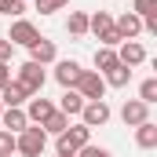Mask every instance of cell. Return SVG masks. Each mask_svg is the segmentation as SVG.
Returning a JSON list of instances; mask_svg holds the SVG:
<instances>
[{"mask_svg": "<svg viewBox=\"0 0 157 157\" xmlns=\"http://www.w3.org/2000/svg\"><path fill=\"white\" fill-rule=\"evenodd\" d=\"M44 146H48V135H44L40 124H26V128L15 135V154H22V157H40Z\"/></svg>", "mask_w": 157, "mask_h": 157, "instance_id": "1", "label": "cell"}, {"mask_svg": "<svg viewBox=\"0 0 157 157\" xmlns=\"http://www.w3.org/2000/svg\"><path fill=\"white\" fill-rule=\"evenodd\" d=\"M88 33H95V37L102 40V48H117V44H121L117 26H113V15H110V11H95V15H88Z\"/></svg>", "mask_w": 157, "mask_h": 157, "instance_id": "2", "label": "cell"}, {"mask_svg": "<svg viewBox=\"0 0 157 157\" xmlns=\"http://www.w3.org/2000/svg\"><path fill=\"white\" fill-rule=\"evenodd\" d=\"M59 143H55V150L59 154H77V150H84L88 143H91V128H84V124H70L62 135H55Z\"/></svg>", "mask_w": 157, "mask_h": 157, "instance_id": "3", "label": "cell"}, {"mask_svg": "<svg viewBox=\"0 0 157 157\" xmlns=\"http://www.w3.org/2000/svg\"><path fill=\"white\" fill-rule=\"evenodd\" d=\"M73 91H77L84 102H99V99H106V80H102V73H95V70H84Z\"/></svg>", "mask_w": 157, "mask_h": 157, "instance_id": "4", "label": "cell"}, {"mask_svg": "<svg viewBox=\"0 0 157 157\" xmlns=\"http://www.w3.org/2000/svg\"><path fill=\"white\" fill-rule=\"evenodd\" d=\"M15 80H18V84H22L29 95H40V91H44V80H48V73H44V66H37V62H29V59H26V62L15 70Z\"/></svg>", "mask_w": 157, "mask_h": 157, "instance_id": "5", "label": "cell"}, {"mask_svg": "<svg viewBox=\"0 0 157 157\" xmlns=\"http://www.w3.org/2000/svg\"><path fill=\"white\" fill-rule=\"evenodd\" d=\"M110 117H113V110H110L106 99L84 102V110H80V124H84V128H102V124H110Z\"/></svg>", "mask_w": 157, "mask_h": 157, "instance_id": "6", "label": "cell"}, {"mask_svg": "<svg viewBox=\"0 0 157 157\" xmlns=\"http://www.w3.org/2000/svg\"><path fill=\"white\" fill-rule=\"evenodd\" d=\"M117 62L128 66V70L143 66V62H146V48H143L139 40H121V44H117Z\"/></svg>", "mask_w": 157, "mask_h": 157, "instance_id": "7", "label": "cell"}, {"mask_svg": "<svg viewBox=\"0 0 157 157\" xmlns=\"http://www.w3.org/2000/svg\"><path fill=\"white\" fill-rule=\"evenodd\" d=\"M22 110H26V121H29V124H44V121L55 113V102H51V99H44V95H33Z\"/></svg>", "mask_w": 157, "mask_h": 157, "instance_id": "8", "label": "cell"}, {"mask_svg": "<svg viewBox=\"0 0 157 157\" xmlns=\"http://www.w3.org/2000/svg\"><path fill=\"white\" fill-rule=\"evenodd\" d=\"M37 37H40V29L29 22V18H15V22H11V33H7V40H11V44H22V48H29Z\"/></svg>", "mask_w": 157, "mask_h": 157, "instance_id": "9", "label": "cell"}, {"mask_svg": "<svg viewBox=\"0 0 157 157\" xmlns=\"http://www.w3.org/2000/svg\"><path fill=\"white\" fill-rule=\"evenodd\" d=\"M80 73H84V66H80V62H73V59H62V62H55V80L62 84V91H66V88H77Z\"/></svg>", "mask_w": 157, "mask_h": 157, "instance_id": "10", "label": "cell"}, {"mask_svg": "<svg viewBox=\"0 0 157 157\" xmlns=\"http://www.w3.org/2000/svg\"><path fill=\"white\" fill-rule=\"evenodd\" d=\"M121 121H124L128 128H139L143 121H150V106L139 102V99H128V102L121 106Z\"/></svg>", "mask_w": 157, "mask_h": 157, "instance_id": "11", "label": "cell"}, {"mask_svg": "<svg viewBox=\"0 0 157 157\" xmlns=\"http://www.w3.org/2000/svg\"><path fill=\"white\" fill-rule=\"evenodd\" d=\"M59 59V51H55V40L48 37H37L29 44V62H37V66H48V62H55Z\"/></svg>", "mask_w": 157, "mask_h": 157, "instance_id": "12", "label": "cell"}, {"mask_svg": "<svg viewBox=\"0 0 157 157\" xmlns=\"http://www.w3.org/2000/svg\"><path fill=\"white\" fill-rule=\"evenodd\" d=\"M29 99H33V95H29L18 80H7V84L0 88V106H26Z\"/></svg>", "mask_w": 157, "mask_h": 157, "instance_id": "13", "label": "cell"}, {"mask_svg": "<svg viewBox=\"0 0 157 157\" xmlns=\"http://www.w3.org/2000/svg\"><path fill=\"white\" fill-rule=\"evenodd\" d=\"M113 26H117V37L121 40H135L139 33H143V18L132 15V11H124L121 18H113Z\"/></svg>", "mask_w": 157, "mask_h": 157, "instance_id": "14", "label": "cell"}, {"mask_svg": "<svg viewBox=\"0 0 157 157\" xmlns=\"http://www.w3.org/2000/svg\"><path fill=\"white\" fill-rule=\"evenodd\" d=\"M0 124H4V132H11V135H18L29 121H26V110L22 106H4V113H0Z\"/></svg>", "mask_w": 157, "mask_h": 157, "instance_id": "15", "label": "cell"}, {"mask_svg": "<svg viewBox=\"0 0 157 157\" xmlns=\"http://www.w3.org/2000/svg\"><path fill=\"white\" fill-rule=\"evenodd\" d=\"M135 146H139V150H154L157 146V124L154 121H143V124L135 128Z\"/></svg>", "mask_w": 157, "mask_h": 157, "instance_id": "16", "label": "cell"}, {"mask_svg": "<svg viewBox=\"0 0 157 157\" xmlns=\"http://www.w3.org/2000/svg\"><path fill=\"white\" fill-rule=\"evenodd\" d=\"M59 110H62L66 117H80V110H84V99H80L73 88H66V91H62V99H59Z\"/></svg>", "mask_w": 157, "mask_h": 157, "instance_id": "17", "label": "cell"}, {"mask_svg": "<svg viewBox=\"0 0 157 157\" xmlns=\"http://www.w3.org/2000/svg\"><path fill=\"white\" fill-rule=\"evenodd\" d=\"M102 80H106V88H128V80H132V70L117 62L113 70H106V73H102Z\"/></svg>", "mask_w": 157, "mask_h": 157, "instance_id": "18", "label": "cell"}, {"mask_svg": "<svg viewBox=\"0 0 157 157\" xmlns=\"http://www.w3.org/2000/svg\"><path fill=\"white\" fill-rule=\"evenodd\" d=\"M40 128H44V135H62V132L70 128V117H66V113H62V110L55 106V113H51V117L44 121Z\"/></svg>", "mask_w": 157, "mask_h": 157, "instance_id": "19", "label": "cell"}, {"mask_svg": "<svg viewBox=\"0 0 157 157\" xmlns=\"http://www.w3.org/2000/svg\"><path fill=\"white\" fill-rule=\"evenodd\" d=\"M66 33H70V37H88V11H70Z\"/></svg>", "mask_w": 157, "mask_h": 157, "instance_id": "20", "label": "cell"}, {"mask_svg": "<svg viewBox=\"0 0 157 157\" xmlns=\"http://www.w3.org/2000/svg\"><path fill=\"white\" fill-rule=\"evenodd\" d=\"M113 66H117V48H102L99 44V51H95V73H106Z\"/></svg>", "mask_w": 157, "mask_h": 157, "instance_id": "21", "label": "cell"}, {"mask_svg": "<svg viewBox=\"0 0 157 157\" xmlns=\"http://www.w3.org/2000/svg\"><path fill=\"white\" fill-rule=\"evenodd\" d=\"M139 102H146V106L157 102V77H146L143 84H139Z\"/></svg>", "mask_w": 157, "mask_h": 157, "instance_id": "22", "label": "cell"}, {"mask_svg": "<svg viewBox=\"0 0 157 157\" xmlns=\"http://www.w3.org/2000/svg\"><path fill=\"white\" fill-rule=\"evenodd\" d=\"M132 15H139V18L157 15V0H132Z\"/></svg>", "mask_w": 157, "mask_h": 157, "instance_id": "23", "label": "cell"}, {"mask_svg": "<svg viewBox=\"0 0 157 157\" xmlns=\"http://www.w3.org/2000/svg\"><path fill=\"white\" fill-rule=\"evenodd\" d=\"M22 11H26V0H0V15L22 18Z\"/></svg>", "mask_w": 157, "mask_h": 157, "instance_id": "24", "label": "cell"}, {"mask_svg": "<svg viewBox=\"0 0 157 157\" xmlns=\"http://www.w3.org/2000/svg\"><path fill=\"white\" fill-rule=\"evenodd\" d=\"M70 0H37V11L40 15H55V11H62Z\"/></svg>", "mask_w": 157, "mask_h": 157, "instance_id": "25", "label": "cell"}, {"mask_svg": "<svg viewBox=\"0 0 157 157\" xmlns=\"http://www.w3.org/2000/svg\"><path fill=\"white\" fill-rule=\"evenodd\" d=\"M11 154H15V135L0 128V157H11Z\"/></svg>", "mask_w": 157, "mask_h": 157, "instance_id": "26", "label": "cell"}, {"mask_svg": "<svg viewBox=\"0 0 157 157\" xmlns=\"http://www.w3.org/2000/svg\"><path fill=\"white\" fill-rule=\"evenodd\" d=\"M77 157H113L106 146H95V143H88L84 150H77Z\"/></svg>", "mask_w": 157, "mask_h": 157, "instance_id": "27", "label": "cell"}, {"mask_svg": "<svg viewBox=\"0 0 157 157\" xmlns=\"http://www.w3.org/2000/svg\"><path fill=\"white\" fill-rule=\"evenodd\" d=\"M11 55H15V44L7 37H0V62H11Z\"/></svg>", "mask_w": 157, "mask_h": 157, "instance_id": "28", "label": "cell"}, {"mask_svg": "<svg viewBox=\"0 0 157 157\" xmlns=\"http://www.w3.org/2000/svg\"><path fill=\"white\" fill-rule=\"evenodd\" d=\"M11 80V62H0V88Z\"/></svg>", "mask_w": 157, "mask_h": 157, "instance_id": "29", "label": "cell"}, {"mask_svg": "<svg viewBox=\"0 0 157 157\" xmlns=\"http://www.w3.org/2000/svg\"><path fill=\"white\" fill-rule=\"evenodd\" d=\"M59 157H77V154H59Z\"/></svg>", "mask_w": 157, "mask_h": 157, "instance_id": "30", "label": "cell"}, {"mask_svg": "<svg viewBox=\"0 0 157 157\" xmlns=\"http://www.w3.org/2000/svg\"><path fill=\"white\" fill-rule=\"evenodd\" d=\"M0 113H4V106H0Z\"/></svg>", "mask_w": 157, "mask_h": 157, "instance_id": "31", "label": "cell"}]
</instances>
